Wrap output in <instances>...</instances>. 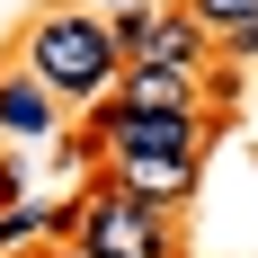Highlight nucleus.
<instances>
[{"label":"nucleus","instance_id":"obj_2","mask_svg":"<svg viewBox=\"0 0 258 258\" xmlns=\"http://www.w3.org/2000/svg\"><path fill=\"white\" fill-rule=\"evenodd\" d=\"M72 240L89 258H178V232H169V214L125 196V187H89L72 205Z\"/></svg>","mask_w":258,"mask_h":258},{"label":"nucleus","instance_id":"obj_11","mask_svg":"<svg viewBox=\"0 0 258 258\" xmlns=\"http://www.w3.org/2000/svg\"><path fill=\"white\" fill-rule=\"evenodd\" d=\"M18 258H45V249H18Z\"/></svg>","mask_w":258,"mask_h":258},{"label":"nucleus","instance_id":"obj_3","mask_svg":"<svg viewBox=\"0 0 258 258\" xmlns=\"http://www.w3.org/2000/svg\"><path fill=\"white\" fill-rule=\"evenodd\" d=\"M89 143H98L107 160H205V107H178V116L98 107V116H89Z\"/></svg>","mask_w":258,"mask_h":258},{"label":"nucleus","instance_id":"obj_4","mask_svg":"<svg viewBox=\"0 0 258 258\" xmlns=\"http://www.w3.org/2000/svg\"><path fill=\"white\" fill-rule=\"evenodd\" d=\"M196 80L205 72H160V62H125V80H116V98L125 116H178V107H196Z\"/></svg>","mask_w":258,"mask_h":258},{"label":"nucleus","instance_id":"obj_9","mask_svg":"<svg viewBox=\"0 0 258 258\" xmlns=\"http://www.w3.org/2000/svg\"><path fill=\"white\" fill-rule=\"evenodd\" d=\"M45 258H89V249H80V240H53V249H45Z\"/></svg>","mask_w":258,"mask_h":258},{"label":"nucleus","instance_id":"obj_6","mask_svg":"<svg viewBox=\"0 0 258 258\" xmlns=\"http://www.w3.org/2000/svg\"><path fill=\"white\" fill-rule=\"evenodd\" d=\"M0 134H53V98L36 89V80H0Z\"/></svg>","mask_w":258,"mask_h":258},{"label":"nucleus","instance_id":"obj_5","mask_svg":"<svg viewBox=\"0 0 258 258\" xmlns=\"http://www.w3.org/2000/svg\"><path fill=\"white\" fill-rule=\"evenodd\" d=\"M214 36L187 9H160V18H143V45H134V62H160V72H205Z\"/></svg>","mask_w":258,"mask_h":258},{"label":"nucleus","instance_id":"obj_7","mask_svg":"<svg viewBox=\"0 0 258 258\" xmlns=\"http://www.w3.org/2000/svg\"><path fill=\"white\" fill-rule=\"evenodd\" d=\"M187 18L205 27L214 45H232L240 27H258V0H187Z\"/></svg>","mask_w":258,"mask_h":258},{"label":"nucleus","instance_id":"obj_10","mask_svg":"<svg viewBox=\"0 0 258 258\" xmlns=\"http://www.w3.org/2000/svg\"><path fill=\"white\" fill-rule=\"evenodd\" d=\"M98 9H134V0H98Z\"/></svg>","mask_w":258,"mask_h":258},{"label":"nucleus","instance_id":"obj_1","mask_svg":"<svg viewBox=\"0 0 258 258\" xmlns=\"http://www.w3.org/2000/svg\"><path fill=\"white\" fill-rule=\"evenodd\" d=\"M27 80H36L45 98L107 107L116 80H125V53H116L107 18H89V9H53V18H36V36H27Z\"/></svg>","mask_w":258,"mask_h":258},{"label":"nucleus","instance_id":"obj_8","mask_svg":"<svg viewBox=\"0 0 258 258\" xmlns=\"http://www.w3.org/2000/svg\"><path fill=\"white\" fill-rule=\"evenodd\" d=\"M223 53H232V62H249V53H258V27H240V36H232Z\"/></svg>","mask_w":258,"mask_h":258}]
</instances>
